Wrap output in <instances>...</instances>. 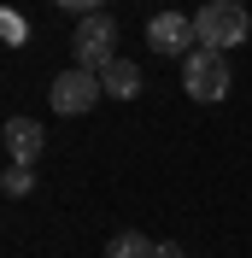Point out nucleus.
<instances>
[{
    "label": "nucleus",
    "mask_w": 252,
    "mask_h": 258,
    "mask_svg": "<svg viewBox=\"0 0 252 258\" xmlns=\"http://www.w3.org/2000/svg\"><path fill=\"white\" fill-rule=\"evenodd\" d=\"M106 94V82H100V71H82V64H71V71H59L47 88L53 100V112L59 117H82V112H94V100Z\"/></svg>",
    "instance_id": "4"
},
{
    "label": "nucleus",
    "mask_w": 252,
    "mask_h": 258,
    "mask_svg": "<svg viewBox=\"0 0 252 258\" xmlns=\"http://www.w3.org/2000/svg\"><path fill=\"white\" fill-rule=\"evenodd\" d=\"M147 47H153V53H170V59H188V53L200 47L194 18H188V12H158V18H147Z\"/></svg>",
    "instance_id": "5"
},
{
    "label": "nucleus",
    "mask_w": 252,
    "mask_h": 258,
    "mask_svg": "<svg viewBox=\"0 0 252 258\" xmlns=\"http://www.w3.org/2000/svg\"><path fill=\"white\" fill-rule=\"evenodd\" d=\"M53 6H65V12H77V18H88V12H100L106 0H53Z\"/></svg>",
    "instance_id": "10"
},
{
    "label": "nucleus",
    "mask_w": 252,
    "mask_h": 258,
    "mask_svg": "<svg viewBox=\"0 0 252 258\" xmlns=\"http://www.w3.org/2000/svg\"><path fill=\"white\" fill-rule=\"evenodd\" d=\"M194 35H200L205 53H229V47H240L252 35V12L240 0H205L194 12Z\"/></svg>",
    "instance_id": "1"
},
{
    "label": "nucleus",
    "mask_w": 252,
    "mask_h": 258,
    "mask_svg": "<svg viewBox=\"0 0 252 258\" xmlns=\"http://www.w3.org/2000/svg\"><path fill=\"white\" fill-rule=\"evenodd\" d=\"M0 188L12 194V200H24V194L35 188V164H6V176H0Z\"/></svg>",
    "instance_id": "9"
},
{
    "label": "nucleus",
    "mask_w": 252,
    "mask_h": 258,
    "mask_svg": "<svg viewBox=\"0 0 252 258\" xmlns=\"http://www.w3.org/2000/svg\"><path fill=\"white\" fill-rule=\"evenodd\" d=\"M0 141H6V159H12V164H35L41 147H47V129L35 123V117H6Z\"/></svg>",
    "instance_id": "6"
},
{
    "label": "nucleus",
    "mask_w": 252,
    "mask_h": 258,
    "mask_svg": "<svg viewBox=\"0 0 252 258\" xmlns=\"http://www.w3.org/2000/svg\"><path fill=\"white\" fill-rule=\"evenodd\" d=\"M71 59H77L82 71H106V64L117 59V18H106V12L77 18V30H71Z\"/></svg>",
    "instance_id": "2"
},
{
    "label": "nucleus",
    "mask_w": 252,
    "mask_h": 258,
    "mask_svg": "<svg viewBox=\"0 0 252 258\" xmlns=\"http://www.w3.org/2000/svg\"><path fill=\"white\" fill-rule=\"evenodd\" d=\"M100 82H106V94H111V100H135V94H141V64L111 59L106 71H100Z\"/></svg>",
    "instance_id": "7"
},
{
    "label": "nucleus",
    "mask_w": 252,
    "mask_h": 258,
    "mask_svg": "<svg viewBox=\"0 0 252 258\" xmlns=\"http://www.w3.org/2000/svg\"><path fill=\"white\" fill-rule=\"evenodd\" d=\"M153 258H188V252H182L176 241H158V252H153Z\"/></svg>",
    "instance_id": "11"
},
{
    "label": "nucleus",
    "mask_w": 252,
    "mask_h": 258,
    "mask_svg": "<svg viewBox=\"0 0 252 258\" xmlns=\"http://www.w3.org/2000/svg\"><path fill=\"white\" fill-rule=\"evenodd\" d=\"M182 88H188V100H200V106H217V100H229L235 77H229L223 53H205V47H194L188 59H182Z\"/></svg>",
    "instance_id": "3"
},
{
    "label": "nucleus",
    "mask_w": 252,
    "mask_h": 258,
    "mask_svg": "<svg viewBox=\"0 0 252 258\" xmlns=\"http://www.w3.org/2000/svg\"><path fill=\"white\" fill-rule=\"evenodd\" d=\"M158 246L147 241V235H135V229H129V235H111V246H106V258H153Z\"/></svg>",
    "instance_id": "8"
}]
</instances>
